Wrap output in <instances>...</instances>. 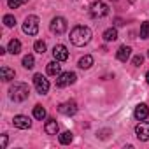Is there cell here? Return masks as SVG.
<instances>
[{
  "instance_id": "cell-1",
  "label": "cell",
  "mask_w": 149,
  "mask_h": 149,
  "mask_svg": "<svg viewBox=\"0 0 149 149\" xmlns=\"http://www.w3.org/2000/svg\"><path fill=\"white\" fill-rule=\"evenodd\" d=\"M90 40H91V30H90L88 26L77 25V26L72 28V32H70V42H72L74 46L83 47V46H86Z\"/></svg>"
},
{
  "instance_id": "cell-2",
  "label": "cell",
  "mask_w": 149,
  "mask_h": 149,
  "mask_svg": "<svg viewBox=\"0 0 149 149\" xmlns=\"http://www.w3.org/2000/svg\"><path fill=\"white\" fill-rule=\"evenodd\" d=\"M28 95H30V88L25 83H14L9 88V97L14 102H25L28 98Z\"/></svg>"
},
{
  "instance_id": "cell-3",
  "label": "cell",
  "mask_w": 149,
  "mask_h": 149,
  "mask_svg": "<svg viewBox=\"0 0 149 149\" xmlns=\"http://www.w3.org/2000/svg\"><path fill=\"white\" fill-rule=\"evenodd\" d=\"M23 32L26 35H37L39 33V18L37 16H26L23 23Z\"/></svg>"
},
{
  "instance_id": "cell-4",
  "label": "cell",
  "mask_w": 149,
  "mask_h": 149,
  "mask_svg": "<svg viewBox=\"0 0 149 149\" xmlns=\"http://www.w3.org/2000/svg\"><path fill=\"white\" fill-rule=\"evenodd\" d=\"M90 14L93 18H104V16L109 14V6L104 4V2H100V0H98V2H93L90 6Z\"/></svg>"
},
{
  "instance_id": "cell-5",
  "label": "cell",
  "mask_w": 149,
  "mask_h": 149,
  "mask_svg": "<svg viewBox=\"0 0 149 149\" xmlns=\"http://www.w3.org/2000/svg\"><path fill=\"white\" fill-rule=\"evenodd\" d=\"M49 28H51V32H53V33L61 35V33H65V32H67V19H65V18H61V16H56V18H53V19H51Z\"/></svg>"
},
{
  "instance_id": "cell-6",
  "label": "cell",
  "mask_w": 149,
  "mask_h": 149,
  "mask_svg": "<svg viewBox=\"0 0 149 149\" xmlns=\"http://www.w3.org/2000/svg\"><path fill=\"white\" fill-rule=\"evenodd\" d=\"M76 79H77V76L74 72H63V74H60V76L56 77V86L58 88H67V86L76 83Z\"/></svg>"
},
{
  "instance_id": "cell-7",
  "label": "cell",
  "mask_w": 149,
  "mask_h": 149,
  "mask_svg": "<svg viewBox=\"0 0 149 149\" xmlns=\"http://www.w3.org/2000/svg\"><path fill=\"white\" fill-rule=\"evenodd\" d=\"M33 84H35L37 93H40V95H46L49 91V81L42 76V74H35L33 76Z\"/></svg>"
},
{
  "instance_id": "cell-8",
  "label": "cell",
  "mask_w": 149,
  "mask_h": 149,
  "mask_svg": "<svg viewBox=\"0 0 149 149\" xmlns=\"http://www.w3.org/2000/svg\"><path fill=\"white\" fill-rule=\"evenodd\" d=\"M58 112L63 114V116H74L77 112V104L74 100H68V102H63L58 105Z\"/></svg>"
},
{
  "instance_id": "cell-9",
  "label": "cell",
  "mask_w": 149,
  "mask_h": 149,
  "mask_svg": "<svg viewBox=\"0 0 149 149\" xmlns=\"http://www.w3.org/2000/svg\"><path fill=\"white\" fill-rule=\"evenodd\" d=\"M135 135H137V139L142 140V142L149 140V123L140 121V123L135 126Z\"/></svg>"
},
{
  "instance_id": "cell-10",
  "label": "cell",
  "mask_w": 149,
  "mask_h": 149,
  "mask_svg": "<svg viewBox=\"0 0 149 149\" xmlns=\"http://www.w3.org/2000/svg\"><path fill=\"white\" fill-rule=\"evenodd\" d=\"M13 125H14L16 128H19V130H28V128L32 126V121H30V118H28V116L18 114V116H14Z\"/></svg>"
},
{
  "instance_id": "cell-11",
  "label": "cell",
  "mask_w": 149,
  "mask_h": 149,
  "mask_svg": "<svg viewBox=\"0 0 149 149\" xmlns=\"http://www.w3.org/2000/svg\"><path fill=\"white\" fill-rule=\"evenodd\" d=\"M53 56H54V60H58V61H67V60H68V51H67V47H65L63 44H58V46H54V49H53Z\"/></svg>"
},
{
  "instance_id": "cell-12",
  "label": "cell",
  "mask_w": 149,
  "mask_h": 149,
  "mask_svg": "<svg viewBox=\"0 0 149 149\" xmlns=\"http://www.w3.org/2000/svg\"><path fill=\"white\" fill-rule=\"evenodd\" d=\"M133 116H135L137 121H144V119H147V118H149V107H147L146 104H139V105L135 107Z\"/></svg>"
},
{
  "instance_id": "cell-13",
  "label": "cell",
  "mask_w": 149,
  "mask_h": 149,
  "mask_svg": "<svg viewBox=\"0 0 149 149\" xmlns=\"http://www.w3.org/2000/svg\"><path fill=\"white\" fill-rule=\"evenodd\" d=\"M130 54H132V49H130L128 46H121V47L116 51V58H118L119 61H128Z\"/></svg>"
},
{
  "instance_id": "cell-14",
  "label": "cell",
  "mask_w": 149,
  "mask_h": 149,
  "mask_svg": "<svg viewBox=\"0 0 149 149\" xmlns=\"http://www.w3.org/2000/svg\"><path fill=\"white\" fill-rule=\"evenodd\" d=\"M60 70H61V65H60L58 60L47 63V67H46V72L49 74V76H60Z\"/></svg>"
},
{
  "instance_id": "cell-15",
  "label": "cell",
  "mask_w": 149,
  "mask_h": 149,
  "mask_svg": "<svg viewBox=\"0 0 149 149\" xmlns=\"http://www.w3.org/2000/svg\"><path fill=\"white\" fill-rule=\"evenodd\" d=\"M0 79L2 81H13L14 79V70L13 68H9V67H2L0 68Z\"/></svg>"
},
{
  "instance_id": "cell-16",
  "label": "cell",
  "mask_w": 149,
  "mask_h": 149,
  "mask_svg": "<svg viewBox=\"0 0 149 149\" xmlns=\"http://www.w3.org/2000/svg\"><path fill=\"white\" fill-rule=\"evenodd\" d=\"M44 130H46L47 135H56L58 133V123H56V119H47Z\"/></svg>"
},
{
  "instance_id": "cell-17",
  "label": "cell",
  "mask_w": 149,
  "mask_h": 149,
  "mask_svg": "<svg viewBox=\"0 0 149 149\" xmlns=\"http://www.w3.org/2000/svg\"><path fill=\"white\" fill-rule=\"evenodd\" d=\"M118 39V30L116 28H107L105 32H104V40L105 42H112V40H116Z\"/></svg>"
},
{
  "instance_id": "cell-18",
  "label": "cell",
  "mask_w": 149,
  "mask_h": 149,
  "mask_svg": "<svg viewBox=\"0 0 149 149\" xmlns=\"http://www.w3.org/2000/svg\"><path fill=\"white\" fill-rule=\"evenodd\" d=\"M7 51H9V53H13V54H18V53L21 51V42H19L18 39H13V40L9 42V47H7Z\"/></svg>"
},
{
  "instance_id": "cell-19",
  "label": "cell",
  "mask_w": 149,
  "mask_h": 149,
  "mask_svg": "<svg viewBox=\"0 0 149 149\" xmlns=\"http://www.w3.org/2000/svg\"><path fill=\"white\" fill-rule=\"evenodd\" d=\"M91 65H93V56H91V54H84V56L79 60V67H81V68H84V70H86V68H90Z\"/></svg>"
},
{
  "instance_id": "cell-20",
  "label": "cell",
  "mask_w": 149,
  "mask_h": 149,
  "mask_svg": "<svg viewBox=\"0 0 149 149\" xmlns=\"http://www.w3.org/2000/svg\"><path fill=\"white\" fill-rule=\"evenodd\" d=\"M72 139H74L72 132H63V133H60V135H58V140H60V144H63V146L70 144V142H72Z\"/></svg>"
},
{
  "instance_id": "cell-21",
  "label": "cell",
  "mask_w": 149,
  "mask_h": 149,
  "mask_svg": "<svg viewBox=\"0 0 149 149\" xmlns=\"http://www.w3.org/2000/svg\"><path fill=\"white\" fill-rule=\"evenodd\" d=\"M33 118L42 121V119L46 118V109H44L42 105H35V107H33Z\"/></svg>"
},
{
  "instance_id": "cell-22",
  "label": "cell",
  "mask_w": 149,
  "mask_h": 149,
  "mask_svg": "<svg viewBox=\"0 0 149 149\" xmlns=\"http://www.w3.org/2000/svg\"><path fill=\"white\" fill-rule=\"evenodd\" d=\"M4 25H6L7 28L16 26V18H14V16H11V14H6V16H4Z\"/></svg>"
},
{
  "instance_id": "cell-23",
  "label": "cell",
  "mask_w": 149,
  "mask_h": 149,
  "mask_svg": "<svg viewBox=\"0 0 149 149\" xmlns=\"http://www.w3.org/2000/svg\"><path fill=\"white\" fill-rule=\"evenodd\" d=\"M33 65H35L33 56H32V54H26V56L23 58V67H25V68H33Z\"/></svg>"
},
{
  "instance_id": "cell-24",
  "label": "cell",
  "mask_w": 149,
  "mask_h": 149,
  "mask_svg": "<svg viewBox=\"0 0 149 149\" xmlns=\"http://www.w3.org/2000/svg\"><path fill=\"white\" fill-rule=\"evenodd\" d=\"M140 39H149V21H144L140 26Z\"/></svg>"
},
{
  "instance_id": "cell-25",
  "label": "cell",
  "mask_w": 149,
  "mask_h": 149,
  "mask_svg": "<svg viewBox=\"0 0 149 149\" xmlns=\"http://www.w3.org/2000/svg\"><path fill=\"white\" fill-rule=\"evenodd\" d=\"M28 2V0H7V6L11 7V9H18V7H21V6H25Z\"/></svg>"
},
{
  "instance_id": "cell-26",
  "label": "cell",
  "mask_w": 149,
  "mask_h": 149,
  "mask_svg": "<svg viewBox=\"0 0 149 149\" xmlns=\"http://www.w3.org/2000/svg\"><path fill=\"white\" fill-rule=\"evenodd\" d=\"M33 49H35L39 54H44V53H46V42H44V40H37V42L33 44Z\"/></svg>"
},
{
  "instance_id": "cell-27",
  "label": "cell",
  "mask_w": 149,
  "mask_h": 149,
  "mask_svg": "<svg viewBox=\"0 0 149 149\" xmlns=\"http://www.w3.org/2000/svg\"><path fill=\"white\" fill-rule=\"evenodd\" d=\"M7 140H9L7 139V133H4L2 135V140H0V149H6L7 147Z\"/></svg>"
},
{
  "instance_id": "cell-28",
  "label": "cell",
  "mask_w": 149,
  "mask_h": 149,
  "mask_svg": "<svg viewBox=\"0 0 149 149\" xmlns=\"http://www.w3.org/2000/svg\"><path fill=\"white\" fill-rule=\"evenodd\" d=\"M142 61H144V58H142L140 54L133 58V65H135V67H140V65H142Z\"/></svg>"
},
{
  "instance_id": "cell-29",
  "label": "cell",
  "mask_w": 149,
  "mask_h": 149,
  "mask_svg": "<svg viewBox=\"0 0 149 149\" xmlns=\"http://www.w3.org/2000/svg\"><path fill=\"white\" fill-rule=\"evenodd\" d=\"M116 25H118V26H121V25H125V23H123V19H119V18H118V19H116Z\"/></svg>"
},
{
  "instance_id": "cell-30",
  "label": "cell",
  "mask_w": 149,
  "mask_h": 149,
  "mask_svg": "<svg viewBox=\"0 0 149 149\" xmlns=\"http://www.w3.org/2000/svg\"><path fill=\"white\" fill-rule=\"evenodd\" d=\"M146 81H147V84H149V70H147V74H146Z\"/></svg>"
},
{
  "instance_id": "cell-31",
  "label": "cell",
  "mask_w": 149,
  "mask_h": 149,
  "mask_svg": "<svg viewBox=\"0 0 149 149\" xmlns=\"http://www.w3.org/2000/svg\"><path fill=\"white\" fill-rule=\"evenodd\" d=\"M147 56H149V53H147Z\"/></svg>"
}]
</instances>
